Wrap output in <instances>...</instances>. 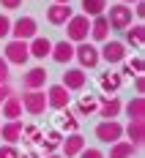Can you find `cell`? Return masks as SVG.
<instances>
[{"label": "cell", "instance_id": "6da1fadb", "mask_svg": "<svg viewBox=\"0 0 145 158\" xmlns=\"http://www.w3.org/2000/svg\"><path fill=\"white\" fill-rule=\"evenodd\" d=\"M63 27H66V41L82 44V41H88V35H90V19L85 14H71V19L66 22Z\"/></svg>", "mask_w": 145, "mask_h": 158}, {"label": "cell", "instance_id": "7a4b0ae2", "mask_svg": "<svg viewBox=\"0 0 145 158\" xmlns=\"http://www.w3.org/2000/svg\"><path fill=\"white\" fill-rule=\"evenodd\" d=\"M107 25H110V30H126L131 25V6L126 3H112V6H107Z\"/></svg>", "mask_w": 145, "mask_h": 158}, {"label": "cell", "instance_id": "3957f363", "mask_svg": "<svg viewBox=\"0 0 145 158\" xmlns=\"http://www.w3.org/2000/svg\"><path fill=\"white\" fill-rule=\"evenodd\" d=\"M3 60L8 65H25L30 60V52H28V41H8L6 49H3Z\"/></svg>", "mask_w": 145, "mask_h": 158}, {"label": "cell", "instance_id": "277c9868", "mask_svg": "<svg viewBox=\"0 0 145 158\" xmlns=\"http://www.w3.org/2000/svg\"><path fill=\"white\" fill-rule=\"evenodd\" d=\"M8 35H14V41H30V38L38 35V22L33 16H19L16 22H11V33Z\"/></svg>", "mask_w": 145, "mask_h": 158}, {"label": "cell", "instance_id": "5b68a950", "mask_svg": "<svg viewBox=\"0 0 145 158\" xmlns=\"http://www.w3.org/2000/svg\"><path fill=\"white\" fill-rule=\"evenodd\" d=\"M74 57H77V63L80 68H96L101 63V57H99V47L93 44H88V41H82V44H74Z\"/></svg>", "mask_w": 145, "mask_h": 158}, {"label": "cell", "instance_id": "8992f818", "mask_svg": "<svg viewBox=\"0 0 145 158\" xmlns=\"http://www.w3.org/2000/svg\"><path fill=\"white\" fill-rule=\"evenodd\" d=\"M44 95H47V109H55V112H63V109H68L71 93L66 90V87L60 85V82H58V85H49Z\"/></svg>", "mask_w": 145, "mask_h": 158}, {"label": "cell", "instance_id": "52a82bcc", "mask_svg": "<svg viewBox=\"0 0 145 158\" xmlns=\"http://www.w3.org/2000/svg\"><path fill=\"white\" fill-rule=\"evenodd\" d=\"M19 101H22V109L28 112V114H44V109H47L44 90H25V93L19 95Z\"/></svg>", "mask_w": 145, "mask_h": 158}, {"label": "cell", "instance_id": "ba28073f", "mask_svg": "<svg viewBox=\"0 0 145 158\" xmlns=\"http://www.w3.org/2000/svg\"><path fill=\"white\" fill-rule=\"evenodd\" d=\"M93 134H96V139H99V142L112 144V142H118V139L123 136V126H121L118 120H101V123L93 128Z\"/></svg>", "mask_w": 145, "mask_h": 158}, {"label": "cell", "instance_id": "9c48e42d", "mask_svg": "<svg viewBox=\"0 0 145 158\" xmlns=\"http://www.w3.org/2000/svg\"><path fill=\"white\" fill-rule=\"evenodd\" d=\"M99 57L104 63H110V65L123 63L126 60V44L123 41H104V47L99 49Z\"/></svg>", "mask_w": 145, "mask_h": 158}, {"label": "cell", "instance_id": "30bf717a", "mask_svg": "<svg viewBox=\"0 0 145 158\" xmlns=\"http://www.w3.org/2000/svg\"><path fill=\"white\" fill-rule=\"evenodd\" d=\"M96 112L101 114V120H118V114L123 112V101L118 95H104V98H99Z\"/></svg>", "mask_w": 145, "mask_h": 158}, {"label": "cell", "instance_id": "8fae6325", "mask_svg": "<svg viewBox=\"0 0 145 158\" xmlns=\"http://www.w3.org/2000/svg\"><path fill=\"white\" fill-rule=\"evenodd\" d=\"M60 85H63L68 93H77V90H82V87L88 85V77H85V71H82V68H66Z\"/></svg>", "mask_w": 145, "mask_h": 158}, {"label": "cell", "instance_id": "7c38bea8", "mask_svg": "<svg viewBox=\"0 0 145 158\" xmlns=\"http://www.w3.org/2000/svg\"><path fill=\"white\" fill-rule=\"evenodd\" d=\"M60 147H63V158H77L88 144H85V136H82L80 131H74V134L63 136V144Z\"/></svg>", "mask_w": 145, "mask_h": 158}, {"label": "cell", "instance_id": "4fadbf2b", "mask_svg": "<svg viewBox=\"0 0 145 158\" xmlns=\"http://www.w3.org/2000/svg\"><path fill=\"white\" fill-rule=\"evenodd\" d=\"M44 85H47V71L41 65L25 71V77H22V87L25 90H44Z\"/></svg>", "mask_w": 145, "mask_h": 158}, {"label": "cell", "instance_id": "5bb4252c", "mask_svg": "<svg viewBox=\"0 0 145 158\" xmlns=\"http://www.w3.org/2000/svg\"><path fill=\"white\" fill-rule=\"evenodd\" d=\"M71 14H74L71 6H60V3H55V6H49V8H47V22H49V25H55V27H63L66 22L71 19Z\"/></svg>", "mask_w": 145, "mask_h": 158}, {"label": "cell", "instance_id": "9a60e30c", "mask_svg": "<svg viewBox=\"0 0 145 158\" xmlns=\"http://www.w3.org/2000/svg\"><path fill=\"white\" fill-rule=\"evenodd\" d=\"M49 57L55 60V63H71L74 60V44L71 41H58V44H52V49H49Z\"/></svg>", "mask_w": 145, "mask_h": 158}, {"label": "cell", "instance_id": "2e32d148", "mask_svg": "<svg viewBox=\"0 0 145 158\" xmlns=\"http://www.w3.org/2000/svg\"><path fill=\"white\" fill-rule=\"evenodd\" d=\"M123 136H129L126 142L134 144V147L140 150L143 142H145V126H143V120H129V126H123Z\"/></svg>", "mask_w": 145, "mask_h": 158}, {"label": "cell", "instance_id": "e0dca14e", "mask_svg": "<svg viewBox=\"0 0 145 158\" xmlns=\"http://www.w3.org/2000/svg\"><path fill=\"white\" fill-rule=\"evenodd\" d=\"M121 85H123V77H121V71H104V74H99V87H101V93H118L121 90Z\"/></svg>", "mask_w": 145, "mask_h": 158}, {"label": "cell", "instance_id": "ac0fdd59", "mask_svg": "<svg viewBox=\"0 0 145 158\" xmlns=\"http://www.w3.org/2000/svg\"><path fill=\"white\" fill-rule=\"evenodd\" d=\"M49 49H52V41H49L47 35H36V38L28 41V52H30V57H36V60L49 57Z\"/></svg>", "mask_w": 145, "mask_h": 158}, {"label": "cell", "instance_id": "d6986e66", "mask_svg": "<svg viewBox=\"0 0 145 158\" xmlns=\"http://www.w3.org/2000/svg\"><path fill=\"white\" fill-rule=\"evenodd\" d=\"M90 38H93L96 44L110 41V25H107V16H104V14L90 19Z\"/></svg>", "mask_w": 145, "mask_h": 158}, {"label": "cell", "instance_id": "ffe728a7", "mask_svg": "<svg viewBox=\"0 0 145 158\" xmlns=\"http://www.w3.org/2000/svg\"><path fill=\"white\" fill-rule=\"evenodd\" d=\"M22 128H25L22 120H8L6 126H0V136H3V142H6V144H16L19 139H22Z\"/></svg>", "mask_w": 145, "mask_h": 158}, {"label": "cell", "instance_id": "44dd1931", "mask_svg": "<svg viewBox=\"0 0 145 158\" xmlns=\"http://www.w3.org/2000/svg\"><path fill=\"white\" fill-rule=\"evenodd\" d=\"M0 112H3L6 120H19V114H22V101H19V95L11 93L3 104H0Z\"/></svg>", "mask_w": 145, "mask_h": 158}, {"label": "cell", "instance_id": "7402d4cb", "mask_svg": "<svg viewBox=\"0 0 145 158\" xmlns=\"http://www.w3.org/2000/svg\"><path fill=\"white\" fill-rule=\"evenodd\" d=\"M38 144H41V150L49 156V153H55V150L63 144V134H60L58 128H52V131H47V134L41 136V142H38Z\"/></svg>", "mask_w": 145, "mask_h": 158}, {"label": "cell", "instance_id": "603a6c76", "mask_svg": "<svg viewBox=\"0 0 145 158\" xmlns=\"http://www.w3.org/2000/svg\"><path fill=\"white\" fill-rule=\"evenodd\" d=\"M126 44L134 47V49H140L145 44V27H143V22H134V25L126 27Z\"/></svg>", "mask_w": 145, "mask_h": 158}, {"label": "cell", "instance_id": "cb8c5ba5", "mask_svg": "<svg viewBox=\"0 0 145 158\" xmlns=\"http://www.w3.org/2000/svg\"><path fill=\"white\" fill-rule=\"evenodd\" d=\"M134 153H137L134 144H129L126 139H118V142L110 144V156H104V158H131Z\"/></svg>", "mask_w": 145, "mask_h": 158}, {"label": "cell", "instance_id": "d4e9b609", "mask_svg": "<svg viewBox=\"0 0 145 158\" xmlns=\"http://www.w3.org/2000/svg\"><path fill=\"white\" fill-rule=\"evenodd\" d=\"M123 109H126V114H129V120H145V98L143 95H134Z\"/></svg>", "mask_w": 145, "mask_h": 158}, {"label": "cell", "instance_id": "484cf974", "mask_svg": "<svg viewBox=\"0 0 145 158\" xmlns=\"http://www.w3.org/2000/svg\"><path fill=\"white\" fill-rule=\"evenodd\" d=\"M107 0H82V14L88 16V19H93V16H101L107 11Z\"/></svg>", "mask_w": 145, "mask_h": 158}, {"label": "cell", "instance_id": "4316f807", "mask_svg": "<svg viewBox=\"0 0 145 158\" xmlns=\"http://www.w3.org/2000/svg\"><path fill=\"white\" fill-rule=\"evenodd\" d=\"M80 128V120H77V114H71L68 109H63V114L58 117V131L63 134V131H68V134H74Z\"/></svg>", "mask_w": 145, "mask_h": 158}, {"label": "cell", "instance_id": "83f0119b", "mask_svg": "<svg viewBox=\"0 0 145 158\" xmlns=\"http://www.w3.org/2000/svg\"><path fill=\"white\" fill-rule=\"evenodd\" d=\"M99 109V98L96 95H82L77 101V114H93Z\"/></svg>", "mask_w": 145, "mask_h": 158}, {"label": "cell", "instance_id": "f1b7e54d", "mask_svg": "<svg viewBox=\"0 0 145 158\" xmlns=\"http://www.w3.org/2000/svg\"><path fill=\"white\" fill-rule=\"evenodd\" d=\"M41 136H44V134H41V128H38V126H25V128H22V139L30 142V144H38V142H41Z\"/></svg>", "mask_w": 145, "mask_h": 158}, {"label": "cell", "instance_id": "f546056e", "mask_svg": "<svg viewBox=\"0 0 145 158\" xmlns=\"http://www.w3.org/2000/svg\"><path fill=\"white\" fill-rule=\"evenodd\" d=\"M126 68H129V74H131V77H140V74H143V68H145L143 57H134L131 63H126Z\"/></svg>", "mask_w": 145, "mask_h": 158}, {"label": "cell", "instance_id": "4dcf8cb0", "mask_svg": "<svg viewBox=\"0 0 145 158\" xmlns=\"http://www.w3.org/2000/svg\"><path fill=\"white\" fill-rule=\"evenodd\" d=\"M0 158H19L16 144H3V147H0Z\"/></svg>", "mask_w": 145, "mask_h": 158}, {"label": "cell", "instance_id": "1f68e13d", "mask_svg": "<svg viewBox=\"0 0 145 158\" xmlns=\"http://www.w3.org/2000/svg\"><path fill=\"white\" fill-rule=\"evenodd\" d=\"M8 33H11V19L0 14V38H8Z\"/></svg>", "mask_w": 145, "mask_h": 158}, {"label": "cell", "instance_id": "d6a6232c", "mask_svg": "<svg viewBox=\"0 0 145 158\" xmlns=\"http://www.w3.org/2000/svg\"><path fill=\"white\" fill-rule=\"evenodd\" d=\"M77 158H104V153H101V150H96V147H85Z\"/></svg>", "mask_w": 145, "mask_h": 158}, {"label": "cell", "instance_id": "836d02e7", "mask_svg": "<svg viewBox=\"0 0 145 158\" xmlns=\"http://www.w3.org/2000/svg\"><path fill=\"white\" fill-rule=\"evenodd\" d=\"M8 77H11V71H8V63L0 57V85H8Z\"/></svg>", "mask_w": 145, "mask_h": 158}, {"label": "cell", "instance_id": "e575fe53", "mask_svg": "<svg viewBox=\"0 0 145 158\" xmlns=\"http://www.w3.org/2000/svg\"><path fill=\"white\" fill-rule=\"evenodd\" d=\"M131 16H137V19H143L145 16V0H137V3H134V14Z\"/></svg>", "mask_w": 145, "mask_h": 158}, {"label": "cell", "instance_id": "d590c367", "mask_svg": "<svg viewBox=\"0 0 145 158\" xmlns=\"http://www.w3.org/2000/svg\"><path fill=\"white\" fill-rule=\"evenodd\" d=\"M0 6H3L6 11H14V8H19V6H22V0H0Z\"/></svg>", "mask_w": 145, "mask_h": 158}, {"label": "cell", "instance_id": "8d00e7d4", "mask_svg": "<svg viewBox=\"0 0 145 158\" xmlns=\"http://www.w3.org/2000/svg\"><path fill=\"white\" fill-rule=\"evenodd\" d=\"M11 93H14V90H11V85H0V104H3Z\"/></svg>", "mask_w": 145, "mask_h": 158}, {"label": "cell", "instance_id": "74e56055", "mask_svg": "<svg viewBox=\"0 0 145 158\" xmlns=\"http://www.w3.org/2000/svg\"><path fill=\"white\" fill-rule=\"evenodd\" d=\"M134 90H137V93H145V79H143V74L134 77Z\"/></svg>", "mask_w": 145, "mask_h": 158}, {"label": "cell", "instance_id": "f35d334b", "mask_svg": "<svg viewBox=\"0 0 145 158\" xmlns=\"http://www.w3.org/2000/svg\"><path fill=\"white\" fill-rule=\"evenodd\" d=\"M19 158H38L36 153H19Z\"/></svg>", "mask_w": 145, "mask_h": 158}, {"label": "cell", "instance_id": "ab89813d", "mask_svg": "<svg viewBox=\"0 0 145 158\" xmlns=\"http://www.w3.org/2000/svg\"><path fill=\"white\" fill-rule=\"evenodd\" d=\"M55 3H60V6H68V3H71V0H55Z\"/></svg>", "mask_w": 145, "mask_h": 158}, {"label": "cell", "instance_id": "60d3db41", "mask_svg": "<svg viewBox=\"0 0 145 158\" xmlns=\"http://www.w3.org/2000/svg\"><path fill=\"white\" fill-rule=\"evenodd\" d=\"M47 158H63V156H58V153H49V156Z\"/></svg>", "mask_w": 145, "mask_h": 158}, {"label": "cell", "instance_id": "b9f144b4", "mask_svg": "<svg viewBox=\"0 0 145 158\" xmlns=\"http://www.w3.org/2000/svg\"><path fill=\"white\" fill-rule=\"evenodd\" d=\"M123 3H137V0H123Z\"/></svg>", "mask_w": 145, "mask_h": 158}]
</instances>
